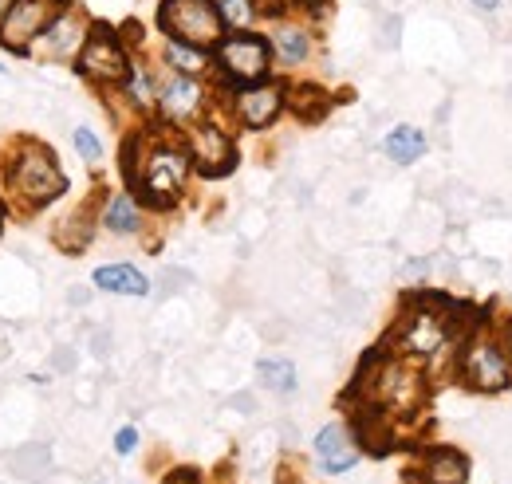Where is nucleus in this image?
Masks as SVG:
<instances>
[{
    "label": "nucleus",
    "instance_id": "f257e3e1",
    "mask_svg": "<svg viewBox=\"0 0 512 484\" xmlns=\"http://www.w3.org/2000/svg\"><path fill=\"white\" fill-rule=\"evenodd\" d=\"M8 189L24 209H44L67 189V178L48 146L20 142L16 154L8 158Z\"/></svg>",
    "mask_w": 512,
    "mask_h": 484
},
{
    "label": "nucleus",
    "instance_id": "f03ea898",
    "mask_svg": "<svg viewBox=\"0 0 512 484\" xmlns=\"http://www.w3.org/2000/svg\"><path fill=\"white\" fill-rule=\"evenodd\" d=\"M190 174H193L190 150L186 146H174V142H162V146H154L142 158V170L127 174V182L142 193L146 205L170 209V205H178V197H182V189L190 182Z\"/></svg>",
    "mask_w": 512,
    "mask_h": 484
},
{
    "label": "nucleus",
    "instance_id": "7ed1b4c3",
    "mask_svg": "<svg viewBox=\"0 0 512 484\" xmlns=\"http://www.w3.org/2000/svg\"><path fill=\"white\" fill-rule=\"evenodd\" d=\"M71 67L91 87H103V91L107 87H123L130 67H134V56L127 48V32H119V28L103 24V20H91V32H87V40H83V48H79Z\"/></svg>",
    "mask_w": 512,
    "mask_h": 484
},
{
    "label": "nucleus",
    "instance_id": "20e7f679",
    "mask_svg": "<svg viewBox=\"0 0 512 484\" xmlns=\"http://www.w3.org/2000/svg\"><path fill=\"white\" fill-rule=\"evenodd\" d=\"M272 48L264 32H225L213 48V75L221 87H245L272 75Z\"/></svg>",
    "mask_w": 512,
    "mask_h": 484
},
{
    "label": "nucleus",
    "instance_id": "39448f33",
    "mask_svg": "<svg viewBox=\"0 0 512 484\" xmlns=\"http://www.w3.org/2000/svg\"><path fill=\"white\" fill-rule=\"evenodd\" d=\"M154 28L162 32V40H182V44L209 48V52L225 36V20L217 12V0H158Z\"/></svg>",
    "mask_w": 512,
    "mask_h": 484
},
{
    "label": "nucleus",
    "instance_id": "423d86ee",
    "mask_svg": "<svg viewBox=\"0 0 512 484\" xmlns=\"http://www.w3.org/2000/svg\"><path fill=\"white\" fill-rule=\"evenodd\" d=\"M453 339H457L453 315L438 311V300L418 303V307L402 319V327H398V347H402L410 359H438Z\"/></svg>",
    "mask_w": 512,
    "mask_h": 484
},
{
    "label": "nucleus",
    "instance_id": "0eeeda50",
    "mask_svg": "<svg viewBox=\"0 0 512 484\" xmlns=\"http://www.w3.org/2000/svg\"><path fill=\"white\" fill-rule=\"evenodd\" d=\"M91 32V16L87 8H79L75 0H67L64 8L56 12V20L32 40L28 48V60H44V63H75L83 40Z\"/></svg>",
    "mask_w": 512,
    "mask_h": 484
},
{
    "label": "nucleus",
    "instance_id": "6e6552de",
    "mask_svg": "<svg viewBox=\"0 0 512 484\" xmlns=\"http://www.w3.org/2000/svg\"><path fill=\"white\" fill-rule=\"evenodd\" d=\"M288 107V83L284 79H260L229 91V115L241 122L245 130H268L272 122L284 115Z\"/></svg>",
    "mask_w": 512,
    "mask_h": 484
},
{
    "label": "nucleus",
    "instance_id": "1a4fd4ad",
    "mask_svg": "<svg viewBox=\"0 0 512 484\" xmlns=\"http://www.w3.org/2000/svg\"><path fill=\"white\" fill-rule=\"evenodd\" d=\"M209 107V87L197 79V75H178V71H166L158 75V119L170 122V126H186L201 122Z\"/></svg>",
    "mask_w": 512,
    "mask_h": 484
},
{
    "label": "nucleus",
    "instance_id": "9d476101",
    "mask_svg": "<svg viewBox=\"0 0 512 484\" xmlns=\"http://www.w3.org/2000/svg\"><path fill=\"white\" fill-rule=\"evenodd\" d=\"M186 150L193 158V170L205 174V178H225L233 166H237V142L233 134L213 119L193 122L186 130Z\"/></svg>",
    "mask_w": 512,
    "mask_h": 484
},
{
    "label": "nucleus",
    "instance_id": "9b49d317",
    "mask_svg": "<svg viewBox=\"0 0 512 484\" xmlns=\"http://www.w3.org/2000/svg\"><path fill=\"white\" fill-rule=\"evenodd\" d=\"M264 36H268V48H272L276 67H284V71H300V67H308L312 56H316V24L304 20L300 12H288V16L268 20Z\"/></svg>",
    "mask_w": 512,
    "mask_h": 484
},
{
    "label": "nucleus",
    "instance_id": "f8f14e48",
    "mask_svg": "<svg viewBox=\"0 0 512 484\" xmlns=\"http://www.w3.org/2000/svg\"><path fill=\"white\" fill-rule=\"evenodd\" d=\"M67 0H12L8 16L0 20V48L12 56H28L32 40L56 20Z\"/></svg>",
    "mask_w": 512,
    "mask_h": 484
},
{
    "label": "nucleus",
    "instance_id": "ddd939ff",
    "mask_svg": "<svg viewBox=\"0 0 512 484\" xmlns=\"http://www.w3.org/2000/svg\"><path fill=\"white\" fill-rule=\"evenodd\" d=\"M461 378H465L473 390H485V394L505 390L512 382V359H509V351H505V343L485 339V335L469 339L465 351H461Z\"/></svg>",
    "mask_w": 512,
    "mask_h": 484
},
{
    "label": "nucleus",
    "instance_id": "4468645a",
    "mask_svg": "<svg viewBox=\"0 0 512 484\" xmlns=\"http://www.w3.org/2000/svg\"><path fill=\"white\" fill-rule=\"evenodd\" d=\"M422 394H426L422 374L410 363L390 359V363L379 366V374H375V402L379 406L394 410V414H410L422 402Z\"/></svg>",
    "mask_w": 512,
    "mask_h": 484
},
{
    "label": "nucleus",
    "instance_id": "2eb2a0df",
    "mask_svg": "<svg viewBox=\"0 0 512 484\" xmlns=\"http://www.w3.org/2000/svg\"><path fill=\"white\" fill-rule=\"evenodd\" d=\"M316 457L327 473H347L355 461H359V445L351 437V429L343 422H331L323 425L316 433Z\"/></svg>",
    "mask_w": 512,
    "mask_h": 484
},
{
    "label": "nucleus",
    "instance_id": "dca6fc26",
    "mask_svg": "<svg viewBox=\"0 0 512 484\" xmlns=\"http://www.w3.org/2000/svg\"><path fill=\"white\" fill-rule=\"evenodd\" d=\"M158 60L166 71H178V75H197L205 79L213 71V52L209 48H193V44H182V40H162V52Z\"/></svg>",
    "mask_w": 512,
    "mask_h": 484
},
{
    "label": "nucleus",
    "instance_id": "f3484780",
    "mask_svg": "<svg viewBox=\"0 0 512 484\" xmlns=\"http://www.w3.org/2000/svg\"><path fill=\"white\" fill-rule=\"evenodd\" d=\"M91 284L111 296H150V280L134 264H103V268H95Z\"/></svg>",
    "mask_w": 512,
    "mask_h": 484
},
{
    "label": "nucleus",
    "instance_id": "a211bd4d",
    "mask_svg": "<svg viewBox=\"0 0 512 484\" xmlns=\"http://www.w3.org/2000/svg\"><path fill=\"white\" fill-rule=\"evenodd\" d=\"M119 91L127 95V103L138 111V115L158 111V71H154L146 60H138V56H134V67H130L127 83H123Z\"/></svg>",
    "mask_w": 512,
    "mask_h": 484
},
{
    "label": "nucleus",
    "instance_id": "6ab92c4d",
    "mask_svg": "<svg viewBox=\"0 0 512 484\" xmlns=\"http://www.w3.org/2000/svg\"><path fill=\"white\" fill-rule=\"evenodd\" d=\"M103 225H107V233H115V237H134L138 229H142V209H138V201H134V193H111L107 197V205H103V217H99Z\"/></svg>",
    "mask_w": 512,
    "mask_h": 484
},
{
    "label": "nucleus",
    "instance_id": "aec40b11",
    "mask_svg": "<svg viewBox=\"0 0 512 484\" xmlns=\"http://www.w3.org/2000/svg\"><path fill=\"white\" fill-rule=\"evenodd\" d=\"M386 158L390 162H398V166H414L422 154H426V134L418 130V126H394L390 134H386Z\"/></svg>",
    "mask_w": 512,
    "mask_h": 484
},
{
    "label": "nucleus",
    "instance_id": "412c9836",
    "mask_svg": "<svg viewBox=\"0 0 512 484\" xmlns=\"http://www.w3.org/2000/svg\"><path fill=\"white\" fill-rule=\"evenodd\" d=\"M225 32H253L260 24V0H217Z\"/></svg>",
    "mask_w": 512,
    "mask_h": 484
},
{
    "label": "nucleus",
    "instance_id": "4be33fe9",
    "mask_svg": "<svg viewBox=\"0 0 512 484\" xmlns=\"http://www.w3.org/2000/svg\"><path fill=\"white\" fill-rule=\"evenodd\" d=\"M288 107L300 119H323L327 95H323V87H316V83H296V87H288Z\"/></svg>",
    "mask_w": 512,
    "mask_h": 484
},
{
    "label": "nucleus",
    "instance_id": "5701e85b",
    "mask_svg": "<svg viewBox=\"0 0 512 484\" xmlns=\"http://www.w3.org/2000/svg\"><path fill=\"white\" fill-rule=\"evenodd\" d=\"M426 477L430 484H465V457L453 449H438L426 465Z\"/></svg>",
    "mask_w": 512,
    "mask_h": 484
},
{
    "label": "nucleus",
    "instance_id": "b1692460",
    "mask_svg": "<svg viewBox=\"0 0 512 484\" xmlns=\"http://www.w3.org/2000/svg\"><path fill=\"white\" fill-rule=\"evenodd\" d=\"M256 374H260V382H264L268 390H276V394H292V390H296V366L288 363V359H260Z\"/></svg>",
    "mask_w": 512,
    "mask_h": 484
},
{
    "label": "nucleus",
    "instance_id": "393cba45",
    "mask_svg": "<svg viewBox=\"0 0 512 484\" xmlns=\"http://www.w3.org/2000/svg\"><path fill=\"white\" fill-rule=\"evenodd\" d=\"M71 142H75V150H79V158H83L87 166H99V162H103V142L95 138V130H91V126H75Z\"/></svg>",
    "mask_w": 512,
    "mask_h": 484
},
{
    "label": "nucleus",
    "instance_id": "a878e982",
    "mask_svg": "<svg viewBox=\"0 0 512 484\" xmlns=\"http://www.w3.org/2000/svg\"><path fill=\"white\" fill-rule=\"evenodd\" d=\"M134 445H138V429H134V425H123L119 437H115V453H134Z\"/></svg>",
    "mask_w": 512,
    "mask_h": 484
},
{
    "label": "nucleus",
    "instance_id": "bb28decb",
    "mask_svg": "<svg viewBox=\"0 0 512 484\" xmlns=\"http://www.w3.org/2000/svg\"><path fill=\"white\" fill-rule=\"evenodd\" d=\"M166 484H197V473H193V469H178Z\"/></svg>",
    "mask_w": 512,
    "mask_h": 484
},
{
    "label": "nucleus",
    "instance_id": "cd10ccee",
    "mask_svg": "<svg viewBox=\"0 0 512 484\" xmlns=\"http://www.w3.org/2000/svg\"><path fill=\"white\" fill-rule=\"evenodd\" d=\"M469 4H473L477 12H497V8L505 4V0H469Z\"/></svg>",
    "mask_w": 512,
    "mask_h": 484
},
{
    "label": "nucleus",
    "instance_id": "c85d7f7f",
    "mask_svg": "<svg viewBox=\"0 0 512 484\" xmlns=\"http://www.w3.org/2000/svg\"><path fill=\"white\" fill-rule=\"evenodd\" d=\"M505 351H509V359H512V319H509V327H505Z\"/></svg>",
    "mask_w": 512,
    "mask_h": 484
},
{
    "label": "nucleus",
    "instance_id": "c756f323",
    "mask_svg": "<svg viewBox=\"0 0 512 484\" xmlns=\"http://www.w3.org/2000/svg\"><path fill=\"white\" fill-rule=\"evenodd\" d=\"M8 8H12V0H0V20L8 16Z\"/></svg>",
    "mask_w": 512,
    "mask_h": 484
},
{
    "label": "nucleus",
    "instance_id": "7c9ffc66",
    "mask_svg": "<svg viewBox=\"0 0 512 484\" xmlns=\"http://www.w3.org/2000/svg\"><path fill=\"white\" fill-rule=\"evenodd\" d=\"M0 75H4V63H0Z\"/></svg>",
    "mask_w": 512,
    "mask_h": 484
},
{
    "label": "nucleus",
    "instance_id": "2f4dec72",
    "mask_svg": "<svg viewBox=\"0 0 512 484\" xmlns=\"http://www.w3.org/2000/svg\"><path fill=\"white\" fill-rule=\"evenodd\" d=\"M0 217H4V205H0Z\"/></svg>",
    "mask_w": 512,
    "mask_h": 484
}]
</instances>
